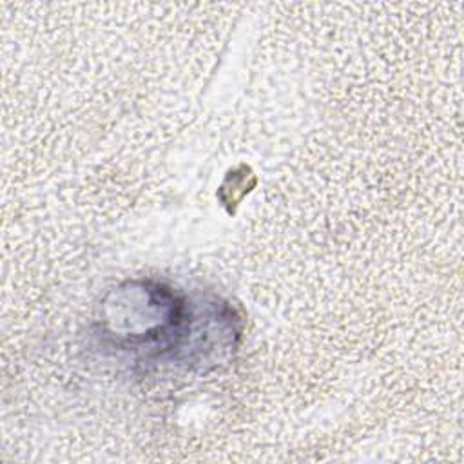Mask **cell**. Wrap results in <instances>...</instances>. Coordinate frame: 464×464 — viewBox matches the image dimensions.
<instances>
[{"mask_svg": "<svg viewBox=\"0 0 464 464\" xmlns=\"http://www.w3.org/2000/svg\"><path fill=\"white\" fill-rule=\"evenodd\" d=\"M96 337L141 366L203 368L210 344L208 299L192 303L154 279L125 281L105 295Z\"/></svg>", "mask_w": 464, "mask_h": 464, "instance_id": "1", "label": "cell"}]
</instances>
